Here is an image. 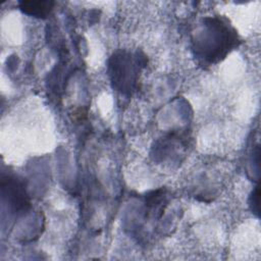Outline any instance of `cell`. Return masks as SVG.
Instances as JSON below:
<instances>
[{
    "mask_svg": "<svg viewBox=\"0 0 261 261\" xmlns=\"http://www.w3.org/2000/svg\"><path fill=\"white\" fill-rule=\"evenodd\" d=\"M112 59L113 61L110 63V74L114 87L120 91L130 90L136 83L138 74L134 61L128 56H118Z\"/></svg>",
    "mask_w": 261,
    "mask_h": 261,
    "instance_id": "obj_1",
    "label": "cell"
},
{
    "mask_svg": "<svg viewBox=\"0 0 261 261\" xmlns=\"http://www.w3.org/2000/svg\"><path fill=\"white\" fill-rule=\"evenodd\" d=\"M53 4L51 1H22L19 3V7L29 15L46 17L52 10Z\"/></svg>",
    "mask_w": 261,
    "mask_h": 261,
    "instance_id": "obj_2",
    "label": "cell"
}]
</instances>
